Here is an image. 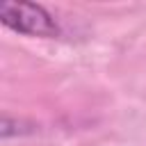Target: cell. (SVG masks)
<instances>
[{"label":"cell","instance_id":"obj_1","mask_svg":"<svg viewBox=\"0 0 146 146\" xmlns=\"http://www.w3.org/2000/svg\"><path fill=\"white\" fill-rule=\"evenodd\" d=\"M0 23L18 34L27 36H43L52 39L59 36L62 30L55 21V16L36 2H16V0H5L0 5Z\"/></svg>","mask_w":146,"mask_h":146}]
</instances>
